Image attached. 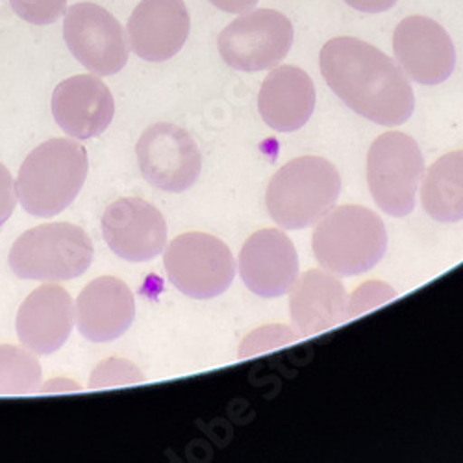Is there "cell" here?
Listing matches in <instances>:
<instances>
[{
    "label": "cell",
    "instance_id": "obj_1",
    "mask_svg": "<svg viewBox=\"0 0 463 463\" xmlns=\"http://www.w3.org/2000/svg\"><path fill=\"white\" fill-rule=\"evenodd\" d=\"M328 88L362 118L382 125H404L413 113V90L401 67L358 37H334L319 54Z\"/></svg>",
    "mask_w": 463,
    "mask_h": 463
},
{
    "label": "cell",
    "instance_id": "obj_2",
    "mask_svg": "<svg viewBox=\"0 0 463 463\" xmlns=\"http://www.w3.org/2000/svg\"><path fill=\"white\" fill-rule=\"evenodd\" d=\"M88 169V152L80 143L65 137L49 139L23 162L15 182L17 201L33 217H54L79 197Z\"/></svg>",
    "mask_w": 463,
    "mask_h": 463
},
{
    "label": "cell",
    "instance_id": "obj_3",
    "mask_svg": "<svg viewBox=\"0 0 463 463\" xmlns=\"http://www.w3.org/2000/svg\"><path fill=\"white\" fill-rule=\"evenodd\" d=\"M312 247L326 271L356 277L380 263L388 250V232L373 210L346 204L332 208L317 222Z\"/></svg>",
    "mask_w": 463,
    "mask_h": 463
},
{
    "label": "cell",
    "instance_id": "obj_4",
    "mask_svg": "<svg viewBox=\"0 0 463 463\" xmlns=\"http://www.w3.org/2000/svg\"><path fill=\"white\" fill-rule=\"evenodd\" d=\"M341 176L334 164L319 156H300L275 173L267 185L265 204L271 219L286 230L319 222L337 203Z\"/></svg>",
    "mask_w": 463,
    "mask_h": 463
},
{
    "label": "cell",
    "instance_id": "obj_5",
    "mask_svg": "<svg viewBox=\"0 0 463 463\" xmlns=\"http://www.w3.org/2000/svg\"><path fill=\"white\" fill-rule=\"evenodd\" d=\"M93 261V241L71 222H47L26 230L12 245L8 263L21 280L67 282L82 277Z\"/></svg>",
    "mask_w": 463,
    "mask_h": 463
},
{
    "label": "cell",
    "instance_id": "obj_6",
    "mask_svg": "<svg viewBox=\"0 0 463 463\" xmlns=\"http://www.w3.org/2000/svg\"><path fill=\"white\" fill-rule=\"evenodd\" d=\"M422 176L420 148L408 134L385 132L369 146L367 185L376 206L388 215L406 217L413 212Z\"/></svg>",
    "mask_w": 463,
    "mask_h": 463
},
{
    "label": "cell",
    "instance_id": "obj_7",
    "mask_svg": "<svg viewBox=\"0 0 463 463\" xmlns=\"http://www.w3.org/2000/svg\"><path fill=\"white\" fill-rule=\"evenodd\" d=\"M171 284L189 298L208 300L222 295L236 277V260L226 243L204 232H185L164 254Z\"/></svg>",
    "mask_w": 463,
    "mask_h": 463
},
{
    "label": "cell",
    "instance_id": "obj_8",
    "mask_svg": "<svg viewBox=\"0 0 463 463\" xmlns=\"http://www.w3.org/2000/svg\"><path fill=\"white\" fill-rule=\"evenodd\" d=\"M293 24L277 10H250L232 21L217 37L226 65L243 72L277 67L291 51Z\"/></svg>",
    "mask_w": 463,
    "mask_h": 463
},
{
    "label": "cell",
    "instance_id": "obj_9",
    "mask_svg": "<svg viewBox=\"0 0 463 463\" xmlns=\"http://www.w3.org/2000/svg\"><path fill=\"white\" fill-rule=\"evenodd\" d=\"M63 40L71 54L97 76L118 74L130 56L121 23L95 3H79L65 12Z\"/></svg>",
    "mask_w": 463,
    "mask_h": 463
},
{
    "label": "cell",
    "instance_id": "obj_10",
    "mask_svg": "<svg viewBox=\"0 0 463 463\" xmlns=\"http://www.w3.org/2000/svg\"><path fill=\"white\" fill-rule=\"evenodd\" d=\"M143 178L156 189L182 193L195 184L203 171L197 141L171 123L148 127L136 146Z\"/></svg>",
    "mask_w": 463,
    "mask_h": 463
},
{
    "label": "cell",
    "instance_id": "obj_11",
    "mask_svg": "<svg viewBox=\"0 0 463 463\" xmlns=\"http://www.w3.org/2000/svg\"><path fill=\"white\" fill-rule=\"evenodd\" d=\"M393 52L408 79L422 86L443 84L456 67V49L449 32L424 15H411L397 24Z\"/></svg>",
    "mask_w": 463,
    "mask_h": 463
},
{
    "label": "cell",
    "instance_id": "obj_12",
    "mask_svg": "<svg viewBox=\"0 0 463 463\" xmlns=\"http://www.w3.org/2000/svg\"><path fill=\"white\" fill-rule=\"evenodd\" d=\"M100 226L109 250L127 261H148L165 250L167 222L156 206L139 197L111 203Z\"/></svg>",
    "mask_w": 463,
    "mask_h": 463
},
{
    "label": "cell",
    "instance_id": "obj_13",
    "mask_svg": "<svg viewBox=\"0 0 463 463\" xmlns=\"http://www.w3.org/2000/svg\"><path fill=\"white\" fill-rule=\"evenodd\" d=\"M240 275L261 298H279L298 279V256L293 241L277 228H263L245 241L240 252Z\"/></svg>",
    "mask_w": 463,
    "mask_h": 463
},
{
    "label": "cell",
    "instance_id": "obj_14",
    "mask_svg": "<svg viewBox=\"0 0 463 463\" xmlns=\"http://www.w3.org/2000/svg\"><path fill=\"white\" fill-rule=\"evenodd\" d=\"M74 326V302L67 289L43 284L21 304L15 328L26 351L35 356H51L60 351Z\"/></svg>",
    "mask_w": 463,
    "mask_h": 463
},
{
    "label": "cell",
    "instance_id": "obj_15",
    "mask_svg": "<svg viewBox=\"0 0 463 463\" xmlns=\"http://www.w3.org/2000/svg\"><path fill=\"white\" fill-rule=\"evenodd\" d=\"M113 113L115 102L109 88L93 74L71 76L52 93L54 121L74 139L102 136L113 121Z\"/></svg>",
    "mask_w": 463,
    "mask_h": 463
},
{
    "label": "cell",
    "instance_id": "obj_16",
    "mask_svg": "<svg viewBox=\"0 0 463 463\" xmlns=\"http://www.w3.org/2000/svg\"><path fill=\"white\" fill-rule=\"evenodd\" d=\"M189 12L184 0H141L127 30L134 52L145 61H167L189 35Z\"/></svg>",
    "mask_w": 463,
    "mask_h": 463
},
{
    "label": "cell",
    "instance_id": "obj_17",
    "mask_svg": "<svg viewBox=\"0 0 463 463\" xmlns=\"http://www.w3.org/2000/svg\"><path fill=\"white\" fill-rule=\"evenodd\" d=\"M134 317V293L123 280L115 277L91 280L76 298V326L91 343L119 339L132 326Z\"/></svg>",
    "mask_w": 463,
    "mask_h": 463
},
{
    "label": "cell",
    "instance_id": "obj_18",
    "mask_svg": "<svg viewBox=\"0 0 463 463\" xmlns=\"http://www.w3.org/2000/svg\"><path fill=\"white\" fill-rule=\"evenodd\" d=\"M289 293V314L300 337L321 334L351 319L349 295L326 269L306 271Z\"/></svg>",
    "mask_w": 463,
    "mask_h": 463
},
{
    "label": "cell",
    "instance_id": "obj_19",
    "mask_svg": "<svg viewBox=\"0 0 463 463\" xmlns=\"http://www.w3.org/2000/svg\"><path fill=\"white\" fill-rule=\"evenodd\" d=\"M258 109L267 127L289 134L302 128L316 109V86L310 74L282 65L267 74L258 95Z\"/></svg>",
    "mask_w": 463,
    "mask_h": 463
},
{
    "label": "cell",
    "instance_id": "obj_20",
    "mask_svg": "<svg viewBox=\"0 0 463 463\" xmlns=\"http://www.w3.org/2000/svg\"><path fill=\"white\" fill-rule=\"evenodd\" d=\"M420 203L438 222L463 221V150L445 154L424 175Z\"/></svg>",
    "mask_w": 463,
    "mask_h": 463
},
{
    "label": "cell",
    "instance_id": "obj_21",
    "mask_svg": "<svg viewBox=\"0 0 463 463\" xmlns=\"http://www.w3.org/2000/svg\"><path fill=\"white\" fill-rule=\"evenodd\" d=\"M43 371L24 346L0 345V397L33 395L42 390Z\"/></svg>",
    "mask_w": 463,
    "mask_h": 463
},
{
    "label": "cell",
    "instance_id": "obj_22",
    "mask_svg": "<svg viewBox=\"0 0 463 463\" xmlns=\"http://www.w3.org/2000/svg\"><path fill=\"white\" fill-rule=\"evenodd\" d=\"M141 382H145V374L134 362L125 358H108L93 369L90 376V390L121 388V385H137Z\"/></svg>",
    "mask_w": 463,
    "mask_h": 463
},
{
    "label": "cell",
    "instance_id": "obj_23",
    "mask_svg": "<svg viewBox=\"0 0 463 463\" xmlns=\"http://www.w3.org/2000/svg\"><path fill=\"white\" fill-rule=\"evenodd\" d=\"M14 12L26 23L45 26L67 12V0H10Z\"/></svg>",
    "mask_w": 463,
    "mask_h": 463
},
{
    "label": "cell",
    "instance_id": "obj_24",
    "mask_svg": "<svg viewBox=\"0 0 463 463\" xmlns=\"http://www.w3.org/2000/svg\"><path fill=\"white\" fill-rule=\"evenodd\" d=\"M395 295L397 293L385 284L371 282V284L362 286L358 291H354L353 298H349L351 319L367 312V310H373V307L378 306V304H383V302L395 298Z\"/></svg>",
    "mask_w": 463,
    "mask_h": 463
},
{
    "label": "cell",
    "instance_id": "obj_25",
    "mask_svg": "<svg viewBox=\"0 0 463 463\" xmlns=\"http://www.w3.org/2000/svg\"><path fill=\"white\" fill-rule=\"evenodd\" d=\"M15 201L17 193L14 176L5 164H0V226H5V222L12 217L15 210Z\"/></svg>",
    "mask_w": 463,
    "mask_h": 463
},
{
    "label": "cell",
    "instance_id": "obj_26",
    "mask_svg": "<svg viewBox=\"0 0 463 463\" xmlns=\"http://www.w3.org/2000/svg\"><path fill=\"white\" fill-rule=\"evenodd\" d=\"M345 5L362 14H382L397 5V0H345Z\"/></svg>",
    "mask_w": 463,
    "mask_h": 463
},
{
    "label": "cell",
    "instance_id": "obj_27",
    "mask_svg": "<svg viewBox=\"0 0 463 463\" xmlns=\"http://www.w3.org/2000/svg\"><path fill=\"white\" fill-rule=\"evenodd\" d=\"M210 3L226 14H247L258 5V0H210Z\"/></svg>",
    "mask_w": 463,
    "mask_h": 463
},
{
    "label": "cell",
    "instance_id": "obj_28",
    "mask_svg": "<svg viewBox=\"0 0 463 463\" xmlns=\"http://www.w3.org/2000/svg\"><path fill=\"white\" fill-rule=\"evenodd\" d=\"M82 388L79 385V382L74 380H67V378H54L49 380L45 385H42L40 393H61V392H80Z\"/></svg>",
    "mask_w": 463,
    "mask_h": 463
}]
</instances>
